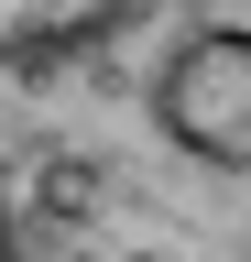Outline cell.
Masks as SVG:
<instances>
[{
  "instance_id": "3957f363",
  "label": "cell",
  "mask_w": 251,
  "mask_h": 262,
  "mask_svg": "<svg viewBox=\"0 0 251 262\" xmlns=\"http://www.w3.org/2000/svg\"><path fill=\"white\" fill-rule=\"evenodd\" d=\"M33 196H44V219H87V208H99V164H77V153H66V164H44V186H33Z\"/></svg>"
},
{
  "instance_id": "277c9868",
  "label": "cell",
  "mask_w": 251,
  "mask_h": 262,
  "mask_svg": "<svg viewBox=\"0 0 251 262\" xmlns=\"http://www.w3.org/2000/svg\"><path fill=\"white\" fill-rule=\"evenodd\" d=\"M0 262H22V241H11V229H0Z\"/></svg>"
},
{
  "instance_id": "7a4b0ae2",
  "label": "cell",
  "mask_w": 251,
  "mask_h": 262,
  "mask_svg": "<svg viewBox=\"0 0 251 262\" xmlns=\"http://www.w3.org/2000/svg\"><path fill=\"white\" fill-rule=\"evenodd\" d=\"M142 0H0V66H55L87 55L99 33H120Z\"/></svg>"
},
{
  "instance_id": "6da1fadb",
  "label": "cell",
  "mask_w": 251,
  "mask_h": 262,
  "mask_svg": "<svg viewBox=\"0 0 251 262\" xmlns=\"http://www.w3.org/2000/svg\"><path fill=\"white\" fill-rule=\"evenodd\" d=\"M153 120L175 153L251 175V22H208L153 66Z\"/></svg>"
}]
</instances>
